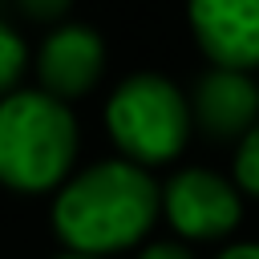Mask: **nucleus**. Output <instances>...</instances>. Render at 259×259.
Instances as JSON below:
<instances>
[{
  "label": "nucleus",
  "mask_w": 259,
  "mask_h": 259,
  "mask_svg": "<svg viewBox=\"0 0 259 259\" xmlns=\"http://www.w3.org/2000/svg\"><path fill=\"white\" fill-rule=\"evenodd\" d=\"M214 259H259V243H231V247L219 251Z\"/></svg>",
  "instance_id": "f8f14e48"
},
{
  "label": "nucleus",
  "mask_w": 259,
  "mask_h": 259,
  "mask_svg": "<svg viewBox=\"0 0 259 259\" xmlns=\"http://www.w3.org/2000/svg\"><path fill=\"white\" fill-rule=\"evenodd\" d=\"M16 4H20V12L32 16V20H61L73 0H16Z\"/></svg>",
  "instance_id": "9d476101"
},
{
  "label": "nucleus",
  "mask_w": 259,
  "mask_h": 259,
  "mask_svg": "<svg viewBox=\"0 0 259 259\" xmlns=\"http://www.w3.org/2000/svg\"><path fill=\"white\" fill-rule=\"evenodd\" d=\"M158 214H162V186L150 178V170L125 158H105L69 174L57 186L49 210L65 251L101 259L142 243Z\"/></svg>",
  "instance_id": "f257e3e1"
},
{
  "label": "nucleus",
  "mask_w": 259,
  "mask_h": 259,
  "mask_svg": "<svg viewBox=\"0 0 259 259\" xmlns=\"http://www.w3.org/2000/svg\"><path fill=\"white\" fill-rule=\"evenodd\" d=\"M162 214L182 239H223L243 219V194L231 178L186 166L162 186Z\"/></svg>",
  "instance_id": "20e7f679"
},
{
  "label": "nucleus",
  "mask_w": 259,
  "mask_h": 259,
  "mask_svg": "<svg viewBox=\"0 0 259 259\" xmlns=\"http://www.w3.org/2000/svg\"><path fill=\"white\" fill-rule=\"evenodd\" d=\"M186 20L214 69H259V0H186Z\"/></svg>",
  "instance_id": "39448f33"
},
{
  "label": "nucleus",
  "mask_w": 259,
  "mask_h": 259,
  "mask_svg": "<svg viewBox=\"0 0 259 259\" xmlns=\"http://www.w3.org/2000/svg\"><path fill=\"white\" fill-rule=\"evenodd\" d=\"M235 186H239V194L259 198V125L239 138V150H235Z\"/></svg>",
  "instance_id": "1a4fd4ad"
},
{
  "label": "nucleus",
  "mask_w": 259,
  "mask_h": 259,
  "mask_svg": "<svg viewBox=\"0 0 259 259\" xmlns=\"http://www.w3.org/2000/svg\"><path fill=\"white\" fill-rule=\"evenodd\" d=\"M190 121L214 142H239L259 125V85L239 69H206L190 89Z\"/></svg>",
  "instance_id": "0eeeda50"
},
{
  "label": "nucleus",
  "mask_w": 259,
  "mask_h": 259,
  "mask_svg": "<svg viewBox=\"0 0 259 259\" xmlns=\"http://www.w3.org/2000/svg\"><path fill=\"white\" fill-rule=\"evenodd\" d=\"M24 65H28V45H24V36H20L12 24L0 20V97H8V93L16 89Z\"/></svg>",
  "instance_id": "6e6552de"
},
{
  "label": "nucleus",
  "mask_w": 259,
  "mask_h": 259,
  "mask_svg": "<svg viewBox=\"0 0 259 259\" xmlns=\"http://www.w3.org/2000/svg\"><path fill=\"white\" fill-rule=\"evenodd\" d=\"M77 158V117L45 89L0 97V186L20 194L57 190Z\"/></svg>",
  "instance_id": "f03ea898"
},
{
  "label": "nucleus",
  "mask_w": 259,
  "mask_h": 259,
  "mask_svg": "<svg viewBox=\"0 0 259 259\" xmlns=\"http://www.w3.org/2000/svg\"><path fill=\"white\" fill-rule=\"evenodd\" d=\"M105 73V40L89 24H57L36 49L40 89L57 101L85 97Z\"/></svg>",
  "instance_id": "423d86ee"
},
{
  "label": "nucleus",
  "mask_w": 259,
  "mask_h": 259,
  "mask_svg": "<svg viewBox=\"0 0 259 259\" xmlns=\"http://www.w3.org/2000/svg\"><path fill=\"white\" fill-rule=\"evenodd\" d=\"M53 259H101V255H81V251H61V255H53Z\"/></svg>",
  "instance_id": "ddd939ff"
},
{
  "label": "nucleus",
  "mask_w": 259,
  "mask_h": 259,
  "mask_svg": "<svg viewBox=\"0 0 259 259\" xmlns=\"http://www.w3.org/2000/svg\"><path fill=\"white\" fill-rule=\"evenodd\" d=\"M138 259H194L182 243H150L138 251Z\"/></svg>",
  "instance_id": "9b49d317"
},
{
  "label": "nucleus",
  "mask_w": 259,
  "mask_h": 259,
  "mask_svg": "<svg viewBox=\"0 0 259 259\" xmlns=\"http://www.w3.org/2000/svg\"><path fill=\"white\" fill-rule=\"evenodd\" d=\"M105 130L125 162L150 170L174 162L190 142V101L162 73H130L105 101Z\"/></svg>",
  "instance_id": "7ed1b4c3"
}]
</instances>
